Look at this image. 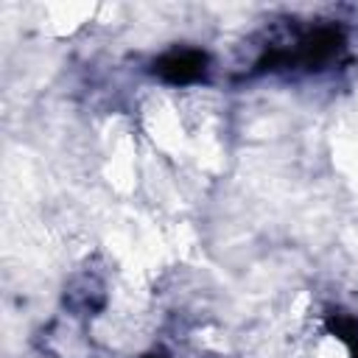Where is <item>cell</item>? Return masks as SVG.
<instances>
[{
  "label": "cell",
  "instance_id": "2",
  "mask_svg": "<svg viewBox=\"0 0 358 358\" xmlns=\"http://www.w3.org/2000/svg\"><path fill=\"white\" fill-rule=\"evenodd\" d=\"M201 64H204V56L182 50V53L165 56L159 62V73H165L171 81H190V78H196L201 73Z\"/></svg>",
  "mask_w": 358,
  "mask_h": 358
},
{
  "label": "cell",
  "instance_id": "1",
  "mask_svg": "<svg viewBox=\"0 0 358 358\" xmlns=\"http://www.w3.org/2000/svg\"><path fill=\"white\" fill-rule=\"evenodd\" d=\"M64 302H67V308H70L73 313L87 316V313H92V310H98V308L103 305V285H101L95 277L81 274V277H76V280L70 282V288L64 291Z\"/></svg>",
  "mask_w": 358,
  "mask_h": 358
}]
</instances>
